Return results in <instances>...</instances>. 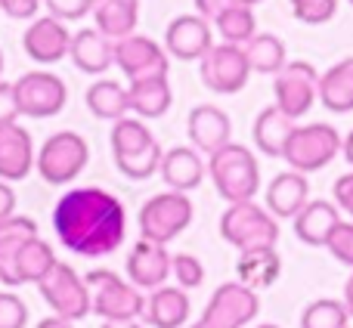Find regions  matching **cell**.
<instances>
[{"instance_id": "obj_1", "label": "cell", "mask_w": 353, "mask_h": 328, "mask_svg": "<svg viewBox=\"0 0 353 328\" xmlns=\"http://www.w3.org/2000/svg\"><path fill=\"white\" fill-rule=\"evenodd\" d=\"M53 229L72 254L109 257L128 238V211L118 195L99 186H81L56 201Z\"/></svg>"}, {"instance_id": "obj_2", "label": "cell", "mask_w": 353, "mask_h": 328, "mask_svg": "<svg viewBox=\"0 0 353 328\" xmlns=\"http://www.w3.org/2000/svg\"><path fill=\"white\" fill-rule=\"evenodd\" d=\"M208 176L214 180V189L220 198L239 205V201H254L261 189V167L248 146L242 143H226L214 155H208Z\"/></svg>"}, {"instance_id": "obj_3", "label": "cell", "mask_w": 353, "mask_h": 328, "mask_svg": "<svg viewBox=\"0 0 353 328\" xmlns=\"http://www.w3.org/2000/svg\"><path fill=\"white\" fill-rule=\"evenodd\" d=\"M84 282L90 291V310L103 322H137L146 310V298L140 294V288L124 282L112 269H90Z\"/></svg>"}, {"instance_id": "obj_4", "label": "cell", "mask_w": 353, "mask_h": 328, "mask_svg": "<svg viewBox=\"0 0 353 328\" xmlns=\"http://www.w3.org/2000/svg\"><path fill=\"white\" fill-rule=\"evenodd\" d=\"M220 236L239 251L276 248L279 242V220L257 201H239L220 214Z\"/></svg>"}, {"instance_id": "obj_5", "label": "cell", "mask_w": 353, "mask_h": 328, "mask_svg": "<svg viewBox=\"0 0 353 328\" xmlns=\"http://www.w3.org/2000/svg\"><path fill=\"white\" fill-rule=\"evenodd\" d=\"M195 207L189 201L186 192H159L140 207V232L146 242L155 245H168L174 242L176 236L186 232V226L192 223Z\"/></svg>"}, {"instance_id": "obj_6", "label": "cell", "mask_w": 353, "mask_h": 328, "mask_svg": "<svg viewBox=\"0 0 353 328\" xmlns=\"http://www.w3.org/2000/svg\"><path fill=\"white\" fill-rule=\"evenodd\" d=\"M341 140L344 136L332 124H323V121L304 124V127H294V134L288 136V146L282 152V158L298 174H316L325 164L335 161V155L341 152Z\"/></svg>"}, {"instance_id": "obj_7", "label": "cell", "mask_w": 353, "mask_h": 328, "mask_svg": "<svg viewBox=\"0 0 353 328\" xmlns=\"http://www.w3.org/2000/svg\"><path fill=\"white\" fill-rule=\"evenodd\" d=\"M90 161V149H87V140L74 130H59V134L47 136L37 152L34 167L41 170V176L53 186H62V183H72L81 170Z\"/></svg>"}, {"instance_id": "obj_8", "label": "cell", "mask_w": 353, "mask_h": 328, "mask_svg": "<svg viewBox=\"0 0 353 328\" xmlns=\"http://www.w3.org/2000/svg\"><path fill=\"white\" fill-rule=\"evenodd\" d=\"M199 74L201 84L211 93H220V96H232V93L245 90L251 78V65L248 56H245V47L239 43H214L205 56L199 59Z\"/></svg>"}, {"instance_id": "obj_9", "label": "cell", "mask_w": 353, "mask_h": 328, "mask_svg": "<svg viewBox=\"0 0 353 328\" xmlns=\"http://www.w3.org/2000/svg\"><path fill=\"white\" fill-rule=\"evenodd\" d=\"M37 291L47 300V307L53 310V316L65 319V322H78L84 319L90 310V291L87 282L74 273V267L68 263H56L50 269V276L43 282H37Z\"/></svg>"}, {"instance_id": "obj_10", "label": "cell", "mask_w": 353, "mask_h": 328, "mask_svg": "<svg viewBox=\"0 0 353 328\" xmlns=\"http://www.w3.org/2000/svg\"><path fill=\"white\" fill-rule=\"evenodd\" d=\"M273 96L276 109L298 121L319 99V72L310 62H285V68L273 78Z\"/></svg>"}, {"instance_id": "obj_11", "label": "cell", "mask_w": 353, "mask_h": 328, "mask_svg": "<svg viewBox=\"0 0 353 328\" xmlns=\"http://www.w3.org/2000/svg\"><path fill=\"white\" fill-rule=\"evenodd\" d=\"M16 90L19 112L28 118H53L65 109L68 87L59 74L53 72H28L12 84Z\"/></svg>"}, {"instance_id": "obj_12", "label": "cell", "mask_w": 353, "mask_h": 328, "mask_svg": "<svg viewBox=\"0 0 353 328\" xmlns=\"http://www.w3.org/2000/svg\"><path fill=\"white\" fill-rule=\"evenodd\" d=\"M257 313H261L257 291H251L242 282H223V285L211 294L201 319L217 328H245L254 322Z\"/></svg>"}, {"instance_id": "obj_13", "label": "cell", "mask_w": 353, "mask_h": 328, "mask_svg": "<svg viewBox=\"0 0 353 328\" xmlns=\"http://www.w3.org/2000/svg\"><path fill=\"white\" fill-rule=\"evenodd\" d=\"M115 65L121 68V74L128 81H137V78H149V74H168L171 56L152 37L130 34L115 41Z\"/></svg>"}, {"instance_id": "obj_14", "label": "cell", "mask_w": 353, "mask_h": 328, "mask_svg": "<svg viewBox=\"0 0 353 328\" xmlns=\"http://www.w3.org/2000/svg\"><path fill=\"white\" fill-rule=\"evenodd\" d=\"M214 47V25L201 19L199 12H186V16L171 19L165 31V53L180 62L201 59L208 50Z\"/></svg>"}, {"instance_id": "obj_15", "label": "cell", "mask_w": 353, "mask_h": 328, "mask_svg": "<svg viewBox=\"0 0 353 328\" xmlns=\"http://www.w3.org/2000/svg\"><path fill=\"white\" fill-rule=\"evenodd\" d=\"M22 47L34 62H41V65H53V62H59V59L68 56L72 31L65 28V22H59V19H53V16L31 19V25L22 34Z\"/></svg>"}, {"instance_id": "obj_16", "label": "cell", "mask_w": 353, "mask_h": 328, "mask_svg": "<svg viewBox=\"0 0 353 328\" xmlns=\"http://www.w3.org/2000/svg\"><path fill=\"white\" fill-rule=\"evenodd\" d=\"M168 279H171V254H168V245H155V242L140 238L128 254V282L134 288L155 291V288H161Z\"/></svg>"}, {"instance_id": "obj_17", "label": "cell", "mask_w": 353, "mask_h": 328, "mask_svg": "<svg viewBox=\"0 0 353 328\" xmlns=\"http://www.w3.org/2000/svg\"><path fill=\"white\" fill-rule=\"evenodd\" d=\"M186 130H189V143H192L195 152L201 155H214L220 146L232 143V121L223 109L211 103H201L189 112V121H186Z\"/></svg>"}, {"instance_id": "obj_18", "label": "cell", "mask_w": 353, "mask_h": 328, "mask_svg": "<svg viewBox=\"0 0 353 328\" xmlns=\"http://www.w3.org/2000/svg\"><path fill=\"white\" fill-rule=\"evenodd\" d=\"M310 201V180L307 174H298V170H282L270 180L267 186V211L273 214L276 220H294L304 205Z\"/></svg>"}, {"instance_id": "obj_19", "label": "cell", "mask_w": 353, "mask_h": 328, "mask_svg": "<svg viewBox=\"0 0 353 328\" xmlns=\"http://www.w3.org/2000/svg\"><path fill=\"white\" fill-rule=\"evenodd\" d=\"M37 161L34 152V140L22 124H10L0 127V180L3 183H16L25 180L31 174Z\"/></svg>"}, {"instance_id": "obj_20", "label": "cell", "mask_w": 353, "mask_h": 328, "mask_svg": "<svg viewBox=\"0 0 353 328\" xmlns=\"http://www.w3.org/2000/svg\"><path fill=\"white\" fill-rule=\"evenodd\" d=\"M159 174L168 183V189H174V192H192L208 176V161L192 146H174L161 155Z\"/></svg>"}, {"instance_id": "obj_21", "label": "cell", "mask_w": 353, "mask_h": 328, "mask_svg": "<svg viewBox=\"0 0 353 328\" xmlns=\"http://www.w3.org/2000/svg\"><path fill=\"white\" fill-rule=\"evenodd\" d=\"M341 223V211L335 201L325 198H310L304 205V211L294 217V236L310 248H325L332 238V232Z\"/></svg>"}, {"instance_id": "obj_22", "label": "cell", "mask_w": 353, "mask_h": 328, "mask_svg": "<svg viewBox=\"0 0 353 328\" xmlns=\"http://www.w3.org/2000/svg\"><path fill=\"white\" fill-rule=\"evenodd\" d=\"M74 68L84 74H105L115 65V41L99 34L97 28H81L72 34V47H68Z\"/></svg>"}, {"instance_id": "obj_23", "label": "cell", "mask_w": 353, "mask_h": 328, "mask_svg": "<svg viewBox=\"0 0 353 328\" xmlns=\"http://www.w3.org/2000/svg\"><path fill=\"white\" fill-rule=\"evenodd\" d=\"M37 236V223L31 217H10L0 223V282L10 288L22 285V279H19V251H22V245L28 242V238Z\"/></svg>"}, {"instance_id": "obj_24", "label": "cell", "mask_w": 353, "mask_h": 328, "mask_svg": "<svg viewBox=\"0 0 353 328\" xmlns=\"http://www.w3.org/2000/svg\"><path fill=\"white\" fill-rule=\"evenodd\" d=\"M189 313H192L189 294L176 285H161L146 298L143 319L152 328H183L189 322Z\"/></svg>"}, {"instance_id": "obj_25", "label": "cell", "mask_w": 353, "mask_h": 328, "mask_svg": "<svg viewBox=\"0 0 353 328\" xmlns=\"http://www.w3.org/2000/svg\"><path fill=\"white\" fill-rule=\"evenodd\" d=\"M93 28L105 34L109 41H121V37L137 34V22H140V0H93Z\"/></svg>"}, {"instance_id": "obj_26", "label": "cell", "mask_w": 353, "mask_h": 328, "mask_svg": "<svg viewBox=\"0 0 353 328\" xmlns=\"http://www.w3.org/2000/svg\"><path fill=\"white\" fill-rule=\"evenodd\" d=\"M130 96V112H137V118H161L168 115L174 103V90L168 74H149V78H137L128 84Z\"/></svg>"}, {"instance_id": "obj_27", "label": "cell", "mask_w": 353, "mask_h": 328, "mask_svg": "<svg viewBox=\"0 0 353 328\" xmlns=\"http://www.w3.org/2000/svg\"><path fill=\"white\" fill-rule=\"evenodd\" d=\"M239 282L248 285L251 291H261L279 282L282 276V257L276 248H251V251H239V263H236Z\"/></svg>"}, {"instance_id": "obj_28", "label": "cell", "mask_w": 353, "mask_h": 328, "mask_svg": "<svg viewBox=\"0 0 353 328\" xmlns=\"http://www.w3.org/2000/svg\"><path fill=\"white\" fill-rule=\"evenodd\" d=\"M319 103L335 115L353 112V56L335 62L325 74H319Z\"/></svg>"}, {"instance_id": "obj_29", "label": "cell", "mask_w": 353, "mask_h": 328, "mask_svg": "<svg viewBox=\"0 0 353 328\" xmlns=\"http://www.w3.org/2000/svg\"><path fill=\"white\" fill-rule=\"evenodd\" d=\"M294 127H298V124H294L285 112L270 105L254 121V146L261 149L263 155H270V158H282V152H285V146H288V136L294 134Z\"/></svg>"}, {"instance_id": "obj_30", "label": "cell", "mask_w": 353, "mask_h": 328, "mask_svg": "<svg viewBox=\"0 0 353 328\" xmlns=\"http://www.w3.org/2000/svg\"><path fill=\"white\" fill-rule=\"evenodd\" d=\"M87 109H90L99 121H112V124L121 121L130 112L128 87H121L112 78L97 81V84H90V90H87Z\"/></svg>"}, {"instance_id": "obj_31", "label": "cell", "mask_w": 353, "mask_h": 328, "mask_svg": "<svg viewBox=\"0 0 353 328\" xmlns=\"http://www.w3.org/2000/svg\"><path fill=\"white\" fill-rule=\"evenodd\" d=\"M56 251H53V245L47 242V238H41V236H34V238H28V242L22 245V251H19V279H22V285H37V282H43L50 276V269L56 267Z\"/></svg>"}, {"instance_id": "obj_32", "label": "cell", "mask_w": 353, "mask_h": 328, "mask_svg": "<svg viewBox=\"0 0 353 328\" xmlns=\"http://www.w3.org/2000/svg\"><path fill=\"white\" fill-rule=\"evenodd\" d=\"M245 56H248L251 72H257V74H279L282 68H285V62H288L282 37L261 34V31L245 43Z\"/></svg>"}, {"instance_id": "obj_33", "label": "cell", "mask_w": 353, "mask_h": 328, "mask_svg": "<svg viewBox=\"0 0 353 328\" xmlns=\"http://www.w3.org/2000/svg\"><path fill=\"white\" fill-rule=\"evenodd\" d=\"M155 143L159 140H155V134L146 127L143 118L124 115L121 121H115V127H112V152H115V161L128 158V155H137V152H146Z\"/></svg>"}, {"instance_id": "obj_34", "label": "cell", "mask_w": 353, "mask_h": 328, "mask_svg": "<svg viewBox=\"0 0 353 328\" xmlns=\"http://www.w3.org/2000/svg\"><path fill=\"white\" fill-rule=\"evenodd\" d=\"M211 25L217 28L220 41H223V43H239V47H245V43L257 34L254 10H248V6H236V3L226 6V10L220 12Z\"/></svg>"}, {"instance_id": "obj_35", "label": "cell", "mask_w": 353, "mask_h": 328, "mask_svg": "<svg viewBox=\"0 0 353 328\" xmlns=\"http://www.w3.org/2000/svg\"><path fill=\"white\" fill-rule=\"evenodd\" d=\"M350 313L344 307V300L335 298H319L313 304H307V310L301 313V328H347Z\"/></svg>"}, {"instance_id": "obj_36", "label": "cell", "mask_w": 353, "mask_h": 328, "mask_svg": "<svg viewBox=\"0 0 353 328\" xmlns=\"http://www.w3.org/2000/svg\"><path fill=\"white\" fill-rule=\"evenodd\" d=\"M161 146L155 143L152 149H146V152H137V155H128V158H118V170H121L124 176H130V180H146V176L159 174L161 167Z\"/></svg>"}, {"instance_id": "obj_37", "label": "cell", "mask_w": 353, "mask_h": 328, "mask_svg": "<svg viewBox=\"0 0 353 328\" xmlns=\"http://www.w3.org/2000/svg\"><path fill=\"white\" fill-rule=\"evenodd\" d=\"M288 3H292L294 19L304 25H325L338 12V0H288Z\"/></svg>"}, {"instance_id": "obj_38", "label": "cell", "mask_w": 353, "mask_h": 328, "mask_svg": "<svg viewBox=\"0 0 353 328\" xmlns=\"http://www.w3.org/2000/svg\"><path fill=\"white\" fill-rule=\"evenodd\" d=\"M171 279H176V288L189 291L205 282V267L192 254H171Z\"/></svg>"}, {"instance_id": "obj_39", "label": "cell", "mask_w": 353, "mask_h": 328, "mask_svg": "<svg viewBox=\"0 0 353 328\" xmlns=\"http://www.w3.org/2000/svg\"><path fill=\"white\" fill-rule=\"evenodd\" d=\"M325 248H329V254L335 257L338 263L353 269V220H341V223H338V229L332 232Z\"/></svg>"}, {"instance_id": "obj_40", "label": "cell", "mask_w": 353, "mask_h": 328, "mask_svg": "<svg viewBox=\"0 0 353 328\" xmlns=\"http://www.w3.org/2000/svg\"><path fill=\"white\" fill-rule=\"evenodd\" d=\"M28 325V307L19 294L0 291V328H25Z\"/></svg>"}, {"instance_id": "obj_41", "label": "cell", "mask_w": 353, "mask_h": 328, "mask_svg": "<svg viewBox=\"0 0 353 328\" xmlns=\"http://www.w3.org/2000/svg\"><path fill=\"white\" fill-rule=\"evenodd\" d=\"M41 3L59 22H78V19L90 16V10H93V0H41Z\"/></svg>"}, {"instance_id": "obj_42", "label": "cell", "mask_w": 353, "mask_h": 328, "mask_svg": "<svg viewBox=\"0 0 353 328\" xmlns=\"http://www.w3.org/2000/svg\"><path fill=\"white\" fill-rule=\"evenodd\" d=\"M22 112H19V103H16V90L12 84L0 81V127H10V124H19Z\"/></svg>"}, {"instance_id": "obj_43", "label": "cell", "mask_w": 353, "mask_h": 328, "mask_svg": "<svg viewBox=\"0 0 353 328\" xmlns=\"http://www.w3.org/2000/svg\"><path fill=\"white\" fill-rule=\"evenodd\" d=\"M332 201L338 205V211L347 214V217L353 220V170H347V174H341L335 180V189H332Z\"/></svg>"}, {"instance_id": "obj_44", "label": "cell", "mask_w": 353, "mask_h": 328, "mask_svg": "<svg viewBox=\"0 0 353 328\" xmlns=\"http://www.w3.org/2000/svg\"><path fill=\"white\" fill-rule=\"evenodd\" d=\"M37 6H41V0H0V12L10 19H19V22H25V19H34L37 16Z\"/></svg>"}, {"instance_id": "obj_45", "label": "cell", "mask_w": 353, "mask_h": 328, "mask_svg": "<svg viewBox=\"0 0 353 328\" xmlns=\"http://www.w3.org/2000/svg\"><path fill=\"white\" fill-rule=\"evenodd\" d=\"M10 217H16V192H12L10 183L0 180V223Z\"/></svg>"}, {"instance_id": "obj_46", "label": "cell", "mask_w": 353, "mask_h": 328, "mask_svg": "<svg viewBox=\"0 0 353 328\" xmlns=\"http://www.w3.org/2000/svg\"><path fill=\"white\" fill-rule=\"evenodd\" d=\"M195 3V12H199L201 19H208V22H214V19L220 16V12L230 6V0H192Z\"/></svg>"}, {"instance_id": "obj_47", "label": "cell", "mask_w": 353, "mask_h": 328, "mask_svg": "<svg viewBox=\"0 0 353 328\" xmlns=\"http://www.w3.org/2000/svg\"><path fill=\"white\" fill-rule=\"evenodd\" d=\"M37 328H74V322H65V319H59V316H47L37 322Z\"/></svg>"}, {"instance_id": "obj_48", "label": "cell", "mask_w": 353, "mask_h": 328, "mask_svg": "<svg viewBox=\"0 0 353 328\" xmlns=\"http://www.w3.org/2000/svg\"><path fill=\"white\" fill-rule=\"evenodd\" d=\"M344 307H347V313H350V319H353V269H350L347 282H344Z\"/></svg>"}, {"instance_id": "obj_49", "label": "cell", "mask_w": 353, "mask_h": 328, "mask_svg": "<svg viewBox=\"0 0 353 328\" xmlns=\"http://www.w3.org/2000/svg\"><path fill=\"white\" fill-rule=\"evenodd\" d=\"M341 155H344V158H347V164L353 167V130H350V134L341 140Z\"/></svg>"}, {"instance_id": "obj_50", "label": "cell", "mask_w": 353, "mask_h": 328, "mask_svg": "<svg viewBox=\"0 0 353 328\" xmlns=\"http://www.w3.org/2000/svg\"><path fill=\"white\" fill-rule=\"evenodd\" d=\"M99 328H143V325H137V322H103Z\"/></svg>"}, {"instance_id": "obj_51", "label": "cell", "mask_w": 353, "mask_h": 328, "mask_svg": "<svg viewBox=\"0 0 353 328\" xmlns=\"http://www.w3.org/2000/svg\"><path fill=\"white\" fill-rule=\"evenodd\" d=\"M230 3H236V6H248V10H254L257 3H263V0H230Z\"/></svg>"}, {"instance_id": "obj_52", "label": "cell", "mask_w": 353, "mask_h": 328, "mask_svg": "<svg viewBox=\"0 0 353 328\" xmlns=\"http://www.w3.org/2000/svg\"><path fill=\"white\" fill-rule=\"evenodd\" d=\"M189 328H217V325H211V322H205V319H199V322L189 325Z\"/></svg>"}, {"instance_id": "obj_53", "label": "cell", "mask_w": 353, "mask_h": 328, "mask_svg": "<svg viewBox=\"0 0 353 328\" xmlns=\"http://www.w3.org/2000/svg\"><path fill=\"white\" fill-rule=\"evenodd\" d=\"M254 328H279V325H273V322H263V325H254Z\"/></svg>"}, {"instance_id": "obj_54", "label": "cell", "mask_w": 353, "mask_h": 328, "mask_svg": "<svg viewBox=\"0 0 353 328\" xmlns=\"http://www.w3.org/2000/svg\"><path fill=\"white\" fill-rule=\"evenodd\" d=\"M0 74H3V53H0Z\"/></svg>"}, {"instance_id": "obj_55", "label": "cell", "mask_w": 353, "mask_h": 328, "mask_svg": "<svg viewBox=\"0 0 353 328\" xmlns=\"http://www.w3.org/2000/svg\"><path fill=\"white\" fill-rule=\"evenodd\" d=\"M350 6H353V0H350Z\"/></svg>"}, {"instance_id": "obj_56", "label": "cell", "mask_w": 353, "mask_h": 328, "mask_svg": "<svg viewBox=\"0 0 353 328\" xmlns=\"http://www.w3.org/2000/svg\"><path fill=\"white\" fill-rule=\"evenodd\" d=\"M347 328H353V325H347Z\"/></svg>"}]
</instances>
